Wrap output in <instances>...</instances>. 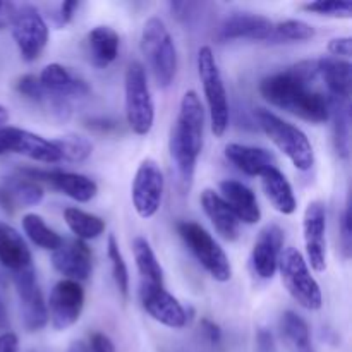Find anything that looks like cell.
<instances>
[{
	"label": "cell",
	"instance_id": "cell-41",
	"mask_svg": "<svg viewBox=\"0 0 352 352\" xmlns=\"http://www.w3.org/2000/svg\"><path fill=\"white\" fill-rule=\"evenodd\" d=\"M89 352H116V346L109 336L102 332H95L89 336Z\"/></svg>",
	"mask_w": 352,
	"mask_h": 352
},
{
	"label": "cell",
	"instance_id": "cell-37",
	"mask_svg": "<svg viewBox=\"0 0 352 352\" xmlns=\"http://www.w3.org/2000/svg\"><path fill=\"white\" fill-rule=\"evenodd\" d=\"M308 12L318 14V16L336 17V19H349L352 14V3L349 0H316L302 6Z\"/></svg>",
	"mask_w": 352,
	"mask_h": 352
},
{
	"label": "cell",
	"instance_id": "cell-3",
	"mask_svg": "<svg viewBox=\"0 0 352 352\" xmlns=\"http://www.w3.org/2000/svg\"><path fill=\"white\" fill-rule=\"evenodd\" d=\"M254 117L268 140L291 160V164L298 170L306 172L315 165V151H313L311 141L298 126L287 122L267 109H256Z\"/></svg>",
	"mask_w": 352,
	"mask_h": 352
},
{
	"label": "cell",
	"instance_id": "cell-34",
	"mask_svg": "<svg viewBox=\"0 0 352 352\" xmlns=\"http://www.w3.org/2000/svg\"><path fill=\"white\" fill-rule=\"evenodd\" d=\"M52 143L60 153V160L71 162V164H81L93 153L91 141L86 140L85 136H79V134H65V136L54 140Z\"/></svg>",
	"mask_w": 352,
	"mask_h": 352
},
{
	"label": "cell",
	"instance_id": "cell-1",
	"mask_svg": "<svg viewBox=\"0 0 352 352\" xmlns=\"http://www.w3.org/2000/svg\"><path fill=\"white\" fill-rule=\"evenodd\" d=\"M316 78V60H302L285 71L267 76L260 82V93L277 109L311 124H323L330 119V98L313 89Z\"/></svg>",
	"mask_w": 352,
	"mask_h": 352
},
{
	"label": "cell",
	"instance_id": "cell-22",
	"mask_svg": "<svg viewBox=\"0 0 352 352\" xmlns=\"http://www.w3.org/2000/svg\"><path fill=\"white\" fill-rule=\"evenodd\" d=\"M226 158L243 174L261 175L267 168L277 167V158L265 148L250 146V144L229 143L226 146Z\"/></svg>",
	"mask_w": 352,
	"mask_h": 352
},
{
	"label": "cell",
	"instance_id": "cell-8",
	"mask_svg": "<svg viewBox=\"0 0 352 352\" xmlns=\"http://www.w3.org/2000/svg\"><path fill=\"white\" fill-rule=\"evenodd\" d=\"M126 119L138 136H146L155 122V103L148 86L146 71L141 62H131L124 78Z\"/></svg>",
	"mask_w": 352,
	"mask_h": 352
},
{
	"label": "cell",
	"instance_id": "cell-4",
	"mask_svg": "<svg viewBox=\"0 0 352 352\" xmlns=\"http://www.w3.org/2000/svg\"><path fill=\"white\" fill-rule=\"evenodd\" d=\"M141 52L158 88H168L177 72V48L160 17H150L141 31Z\"/></svg>",
	"mask_w": 352,
	"mask_h": 352
},
{
	"label": "cell",
	"instance_id": "cell-39",
	"mask_svg": "<svg viewBox=\"0 0 352 352\" xmlns=\"http://www.w3.org/2000/svg\"><path fill=\"white\" fill-rule=\"evenodd\" d=\"M340 243H342V253L344 256H351V246H352V217H351V206H346L340 219Z\"/></svg>",
	"mask_w": 352,
	"mask_h": 352
},
{
	"label": "cell",
	"instance_id": "cell-49",
	"mask_svg": "<svg viewBox=\"0 0 352 352\" xmlns=\"http://www.w3.org/2000/svg\"><path fill=\"white\" fill-rule=\"evenodd\" d=\"M3 9V3L2 2H0V10H2Z\"/></svg>",
	"mask_w": 352,
	"mask_h": 352
},
{
	"label": "cell",
	"instance_id": "cell-35",
	"mask_svg": "<svg viewBox=\"0 0 352 352\" xmlns=\"http://www.w3.org/2000/svg\"><path fill=\"white\" fill-rule=\"evenodd\" d=\"M315 36V28L301 19H287L274 24L272 43H294V41H306Z\"/></svg>",
	"mask_w": 352,
	"mask_h": 352
},
{
	"label": "cell",
	"instance_id": "cell-13",
	"mask_svg": "<svg viewBox=\"0 0 352 352\" xmlns=\"http://www.w3.org/2000/svg\"><path fill=\"white\" fill-rule=\"evenodd\" d=\"M302 236H305L306 263L318 274L327 270V210L322 201H311L302 217Z\"/></svg>",
	"mask_w": 352,
	"mask_h": 352
},
{
	"label": "cell",
	"instance_id": "cell-43",
	"mask_svg": "<svg viewBox=\"0 0 352 352\" xmlns=\"http://www.w3.org/2000/svg\"><path fill=\"white\" fill-rule=\"evenodd\" d=\"M201 329L206 339L212 344H219L222 340V330H220V327L217 323L210 322V320H201Z\"/></svg>",
	"mask_w": 352,
	"mask_h": 352
},
{
	"label": "cell",
	"instance_id": "cell-12",
	"mask_svg": "<svg viewBox=\"0 0 352 352\" xmlns=\"http://www.w3.org/2000/svg\"><path fill=\"white\" fill-rule=\"evenodd\" d=\"M85 308V289L79 282L64 280L57 282L48 299V320L55 330H67L79 322Z\"/></svg>",
	"mask_w": 352,
	"mask_h": 352
},
{
	"label": "cell",
	"instance_id": "cell-14",
	"mask_svg": "<svg viewBox=\"0 0 352 352\" xmlns=\"http://www.w3.org/2000/svg\"><path fill=\"white\" fill-rule=\"evenodd\" d=\"M12 277L16 292L19 296L24 327H26L28 332H38L48 323V311L43 301V294L38 287L34 267L12 275Z\"/></svg>",
	"mask_w": 352,
	"mask_h": 352
},
{
	"label": "cell",
	"instance_id": "cell-19",
	"mask_svg": "<svg viewBox=\"0 0 352 352\" xmlns=\"http://www.w3.org/2000/svg\"><path fill=\"white\" fill-rule=\"evenodd\" d=\"M140 299L143 309L155 322L175 330L184 329L186 323H188L186 309L170 292L165 291V287L140 292Z\"/></svg>",
	"mask_w": 352,
	"mask_h": 352
},
{
	"label": "cell",
	"instance_id": "cell-25",
	"mask_svg": "<svg viewBox=\"0 0 352 352\" xmlns=\"http://www.w3.org/2000/svg\"><path fill=\"white\" fill-rule=\"evenodd\" d=\"M260 177L261 188L272 206L282 215H292L298 210V199L287 177L277 167L267 168Z\"/></svg>",
	"mask_w": 352,
	"mask_h": 352
},
{
	"label": "cell",
	"instance_id": "cell-26",
	"mask_svg": "<svg viewBox=\"0 0 352 352\" xmlns=\"http://www.w3.org/2000/svg\"><path fill=\"white\" fill-rule=\"evenodd\" d=\"M133 254L140 274V292L164 287V270L157 260L153 248L144 237L138 236L133 241Z\"/></svg>",
	"mask_w": 352,
	"mask_h": 352
},
{
	"label": "cell",
	"instance_id": "cell-23",
	"mask_svg": "<svg viewBox=\"0 0 352 352\" xmlns=\"http://www.w3.org/2000/svg\"><path fill=\"white\" fill-rule=\"evenodd\" d=\"M199 203H201L205 215L208 217L212 226L215 227V230L223 239L232 243L239 237L241 222L236 219L232 210L227 206V203L220 198L219 192H215L213 189H205L199 196Z\"/></svg>",
	"mask_w": 352,
	"mask_h": 352
},
{
	"label": "cell",
	"instance_id": "cell-45",
	"mask_svg": "<svg viewBox=\"0 0 352 352\" xmlns=\"http://www.w3.org/2000/svg\"><path fill=\"white\" fill-rule=\"evenodd\" d=\"M86 127H89V129H93V131H98V133H109V131L117 129V122L116 120L103 119V117H100V119L86 120Z\"/></svg>",
	"mask_w": 352,
	"mask_h": 352
},
{
	"label": "cell",
	"instance_id": "cell-29",
	"mask_svg": "<svg viewBox=\"0 0 352 352\" xmlns=\"http://www.w3.org/2000/svg\"><path fill=\"white\" fill-rule=\"evenodd\" d=\"M280 336L291 352H315L308 323L298 313L284 311L280 316Z\"/></svg>",
	"mask_w": 352,
	"mask_h": 352
},
{
	"label": "cell",
	"instance_id": "cell-11",
	"mask_svg": "<svg viewBox=\"0 0 352 352\" xmlns=\"http://www.w3.org/2000/svg\"><path fill=\"white\" fill-rule=\"evenodd\" d=\"M7 153L23 155L41 164H58L60 153L50 140L21 127H0V157Z\"/></svg>",
	"mask_w": 352,
	"mask_h": 352
},
{
	"label": "cell",
	"instance_id": "cell-40",
	"mask_svg": "<svg viewBox=\"0 0 352 352\" xmlns=\"http://www.w3.org/2000/svg\"><path fill=\"white\" fill-rule=\"evenodd\" d=\"M329 52L332 54V57L337 58H349L351 52H352V40L351 36H339V38H332L329 41Z\"/></svg>",
	"mask_w": 352,
	"mask_h": 352
},
{
	"label": "cell",
	"instance_id": "cell-24",
	"mask_svg": "<svg viewBox=\"0 0 352 352\" xmlns=\"http://www.w3.org/2000/svg\"><path fill=\"white\" fill-rule=\"evenodd\" d=\"M38 79L50 95L58 96V98H81L89 93L88 85L82 79L71 74L60 64H48L38 76Z\"/></svg>",
	"mask_w": 352,
	"mask_h": 352
},
{
	"label": "cell",
	"instance_id": "cell-27",
	"mask_svg": "<svg viewBox=\"0 0 352 352\" xmlns=\"http://www.w3.org/2000/svg\"><path fill=\"white\" fill-rule=\"evenodd\" d=\"M318 76L325 81L329 93L333 100L349 102L351 98V62L337 57H323L316 60Z\"/></svg>",
	"mask_w": 352,
	"mask_h": 352
},
{
	"label": "cell",
	"instance_id": "cell-31",
	"mask_svg": "<svg viewBox=\"0 0 352 352\" xmlns=\"http://www.w3.org/2000/svg\"><path fill=\"white\" fill-rule=\"evenodd\" d=\"M64 220L71 232L76 236V239L85 241V243L89 239H96L105 230V222L100 217L85 212L81 208H76V206H69L64 210Z\"/></svg>",
	"mask_w": 352,
	"mask_h": 352
},
{
	"label": "cell",
	"instance_id": "cell-36",
	"mask_svg": "<svg viewBox=\"0 0 352 352\" xmlns=\"http://www.w3.org/2000/svg\"><path fill=\"white\" fill-rule=\"evenodd\" d=\"M107 256H109L110 265H112L113 282H116L120 294L127 298L129 296V270H127V265L119 250V243H117L113 234H110L109 241H107Z\"/></svg>",
	"mask_w": 352,
	"mask_h": 352
},
{
	"label": "cell",
	"instance_id": "cell-7",
	"mask_svg": "<svg viewBox=\"0 0 352 352\" xmlns=\"http://www.w3.org/2000/svg\"><path fill=\"white\" fill-rule=\"evenodd\" d=\"M177 232L192 256L217 282H229L232 278L229 256L205 227L191 220H182L177 223Z\"/></svg>",
	"mask_w": 352,
	"mask_h": 352
},
{
	"label": "cell",
	"instance_id": "cell-28",
	"mask_svg": "<svg viewBox=\"0 0 352 352\" xmlns=\"http://www.w3.org/2000/svg\"><path fill=\"white\" fill-rule=\"evenodd\" d=\"M86 47H88L89 60L95 67H107L112 64L119 55L120 38L113 28L96 26L86 36Z\"/></svg>",
	"mask_w": 352,
	"mask_h": 352
},
{
	"label": "cell",
	"instance_id": "cell-42",
	"mask_svg": "<svg viewBox=\"0 0 352 352\" xmlns=\"http://www.w3.org/2000/svg\"><path fill=\"white\" fill-rule=\"evenodd\" d=\"M256 352H277L274 333L267 329H260L256 333Z\"/></svg>",
	"mask_w": 352,
	"mask_h": 352
},
{
	"label": "cell",
	"instance_id": "cell-18",
	"mask_svg": "<svg viewBox=\"0 0 352 352\" xmlns=\"http://www.w3.org/2000/svg\"><path fill=\"white\" fill-rule=\"evenodd\" d=\"M274 33V23L268 17L254 12H232L220 23V41L229 40H253L267 41Z\"/></svg>",
	"mask_w": 352,
	"mask_h": 352
},
{
	"label": "cell",
	"instance_id": "cell-32",
	"mask_svg": "<svg viewBox=\"0 0 352 352\" xmlns=\"http://www.w3.org/2000/svg\"><path fill=\"white\" fill-rule=\"evenodd\" d=\"M23 230L30 237L31 243L36 248H40V250L54 253L64 243V239L54 229H50L47 222L40 215H36V213H26L23 217Z\"/></svg>",
	"mask_w": 352,
	"mask_h": 352
},
{
	"label": "cell",
	"instance_id": "cell-48",
	"mask_svg": "<svg viewBox=\"0 0 352 352\" xmlns=\"http://www.w3.org/2000/svg\"><path fill=\"white\" fill-rule=\"evenodd\" d=\"M9 122V110L3 105H0V127H3Z\"/></svg>",
	"mask_w": 352,
	"mask_h": 352
},
{
	"label": "cell",
	"instance_id": "cell-46",
	"mask_svg": "<svg viewBox=\"0 0 352 352\" xmlns=\"http://www.w3.org/2000/svg\"><path fill=\"white\" fill-rule=\"evenodd\" d=\"M78 7H79L78 2L60 3V7H58V12H57L58 23H60V24L71 23V19L74 17V12H76V9H78Z\"/></svg>",
	"mask_w": 352,
	"mask_h": 352
},
{
	"label": "cell",
	"instance_id": "cell-38",
	"mask_svg": "<svg viewBox=\"0 0 352 352\" xmlns=\"http://www.w3.org/2000/svg\"><path fill=\"white\" fill-rule=\"evenodd\" d=\"M16 91L19 93V95H23L24 98L31 100V102L34 103H48V105H50L52 98H54V95H50V93L41 86L40 79L34 74L21 76L16 81Z\"/></svg>",
	"mask_w": 352,
	"mask_h": 352
},
{
	"label": "cell",
	"instance_id": "cell-9",
	"mask_svg": "<svg viewBox=\"0 0 352 352\" xmlns=\"http://www.w3.org/2000/svg\"><path fill=\"white\" fill-rule=\"evenodd\" d=\"M10 26L21 57L26 62L40 58L48 43L47 21L43 19L40 10L33 6L17 7L10 16Z\"/></svg>",
	"mask_w": 352,
	"mask_h": 352
},
{
	"label": "cell",
	"instance_id": "cell-16",
	"mask_svg": "<svg viewBox=\"0 0 352 352\" xmlns=\"http://www.w3.org/2000/svg\"><path fill=\"white\" fill-rule=\"evenodd\" d=\"M284 230L275 223H270L260 230L251 251V265L258 277L265 280L274 278L278 268V258L284 251Z\"/></svg>",
	"mask_w": 352,
	"mask_h": 352
},
{
	"label": "cell",
	"instance_id": "cell-5",
	"mask_svg": "<svg viewBox=\"0 0 352 352\" xmlns=\"http://www.w3.org/2000/svg\"><path fill=\"white\" fill-rule=\"evenodd\" d=\"M198 74L201 79L203 91H205L206 105L210 113V126L217 138H222L229 129L230 109L229 96L223 85L222 72H220L217 58L210 47H201L198 52Z\"/></svg>",
	"mask_w": 352,
	"mask_h": 352
},
{
	"label": "cell",
	"instance_id": "cell-30",
	"mask_svg": "<svg viewBox=\"0 0 352 352\" xmlns=\"http://www.w3.org/2000/svg\"><path fill=\"white\" fill-rule=\"evenodd\" d=\"M0 188L9 196L14 206H34L43 201V188L38 182L31 181L21 174L16 177L3 179Z\"/></svg>",
	"mask_w": 352,
	"mask_h": 352
},
{
	"label": "cell",
	"instance_id": "cell-6",
	"mask_svg": "<svg viewBox=\"0 0 352 352\" xmlns=\"http://www.w3.org/2000/svg\"><path fill=\"white\" fill-rule=\"evenodd\" d=\"M278 272L289 294L299 306L309 311L322 308L323 296L318 282L309 272V265L296 248H285L278 258Z\"/></svg>",
	"mask_w": 352,
	"mask_h": 352
},
{
	"label": "cell",
	"instance_id": "cell-10",
	"mask_svg": "<svg viewBox=\"0 0 352 352\" xmlns=\"http://www.w3.org/2000/svg\"><path fill=\"white\" fill-rule=\"evenodd\" d=\"M164 188L165 181L160 165L151 158L141 162L131 186L134 210L141 219H151L157 215L164 199Z\"/></svg>",
	"mask_w": 352,
	"mask_h": 352
},
{
	"label": "cell",
	"instance_id": "cell-2",
	"mask_svg": "<svg viewBox=\"0 0 352 352\" xmlns=\"http://www.w3.org/2000/svg\"><path fill=\"white\" fill-rule=\"evenodd\" d=\"M203 134H205V109L198 93L189 89L181 100L177 119L172 127L170 141H168L172 164L179 175V182L184 188H189L195 177L196 164L203 150Z\"/></svg>",
	"mask_w": 352,
	"mask_h": 352
},
{
	"label": "cell",
	"instance_id": "cell-17",
	"mask_svg": "<svg viewBox=\"0 0 352 352\" xmlns=\"http://www.w3.org/2000/svg\"><path fill=\"white\" fill-rule=\"evenodd\" d=\"M52 265L67 280H88L93 270V254L85 241H64L58 250L52 253Z\"/></svg>",
	"mask_w": 352,
	"mask_h": 352
},
{
	"label": "cell",
	"instance_id": "cell-15",
	"mask_svg": "<svg viewBox=\"0 0 352 352\" xmlns=\"http://www.w3.org/2000/svg\"><path fill=\"white\" fill-rule=\"evenodd\" d=\"M21 175L31 179V181H45L54 189L60 191L67 198L74 199L78 203H88L98 192V186L93 179L86 177L82 174L64 170H40V168H21Z\"/></svg>",
	"mask_w": 352,
	"mask_h": 352
},
{
	"label": "cell",
	"instance_id": "cell-44",
	"mask_svg": "<svg viewBox=\"0 0 352 352\" xmlns=\"http://www.w3.org/2000/svg\"><path fill=\"white\" fill-rule=\"evenodd\" d=\"M0 352H19V339L16 333H0Z\"/></svg>",
	"mask_w": 352,
	"mask_h": 352
},
{
	"label": "cell",
	"instance_id": "cell-47",
	"mask_svg": "<svg viewBox=\"0 0 352 352\" xmlns=\"http://www.w3.org/2000/svg\"><path fill=\"white\" fill-rule=\"evenodd\" d=\"M7 327H9V318H7L6 306L0 301V330H7Z\"/></svg>",
	"mask_w": 352,
	"mask_h": 352
},
{
	"label": "cell",
	"instance_id": "cell-21",
	"mask_svg": "<svg viewBox=\"0 0 352 352\" xmlns=\"http://www.w3.org/2000/svg\"><path fill=\"white\" fill-rule=\"evenodd\" d=\"M0 263L12 272V275L33 267L31 251L26 241L12 226L6 222H0Z\"/></svg>",
	"mask_w": 352,
	"mask_h": 352
},
{
	"label": "cell",
	"instance_id": "cell-33",
	"mask_svg": "<svg viewBox=\"0 0 352 352\" xmlns=\"http://www.w3.org/2000/svg\"><path fill=\"white\" fill-rule=\"evenodd\" d=\"M330 116H333V144L340 158H349V102L330 98Z\"/></svg>",
	"mask_w": 352,
	"mask_h": 352
},
{
	"label": "cell",
	"instance_id": "cell-20",
	"mask_svg": "<svg viewBox=\"0 0 352 352\" xmlns=\"http://www.w3.org/2000/svg\"><path fill=\"white\" fill-rule=\"evenodd\" d=\"M220 198L227 203L239 222L253 226L261 220V208L258 205L256 195L243 182L234 179L220 182Z\"/></svg>",
	"mask_w": 352,
	"mask_h": 352
}]
</instances>
